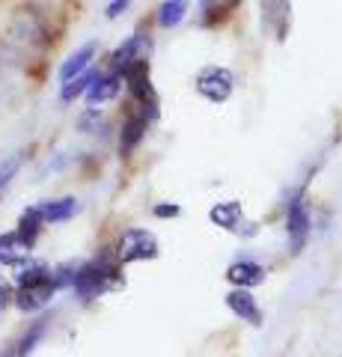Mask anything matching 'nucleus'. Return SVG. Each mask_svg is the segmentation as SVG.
I'll return each instance as SVG.
<instances>
[{
  "instance_id": "1",
  "label": "nucleus",
  "mask_w": 342,
  "mask_h": 357,
  "mask_svg": "<svg viewBox=\"0 0 342 357\" xmlns=\"http://www.w3.org/2000/svg\"><path fill=\"white\" fill-rule=\"evenodd\" d=\"M119 283V268L107 259V256H95V259H90L86 265H81L78 271H75V292H78V298L84 301V304H90V301L102 298L107 289H114Z\"/></svg>"
},
{
  "instance_id": "2",
  "label": "nucleus",
  "mask_w": 342,
  "mask_h": 357,
  "mask_svg": "<svg viewBox=\"0 0 342 357\" xmlns=\"http://www.w3.org/2000/svg\"><path fill=\"white\" fill-rule=\"evenodd\" d=\"M123 81L128 84L131 98L137 102V110L149 114L152 119H158V93H155V84H152V72H149L146 54L125 66V69H123Z\"/></svg>"
},
{
  "instance_id": "3",
  "label": "nucleus",
  "mask_w": 342,
  "mask_h": 357,
  "mask_svg": "<svg viewBox=\"0 0 342 357\" xmlns=\"http://www.w3.org/2000/svg\"><path fill=\"white\" fill-rule=\"evenodd\" d=\"M310 229H313V218H310V203L306 194L297 191L289 206H286V236H289V253L301 256L306 241H310Z\"/></svg>"
},
{
  "instance_id": "4",
  "label": "nucleus",
  "mask_w": 342,
  "mask_h": 357,
  "mask_svg": "<svg viewBox=\"0 0 342 357\" xmlns=\"http://www.w3.org/2000/svg\"><path fill=\"white\" fill-rule=\"evenodd\" d=\"M194 89H196V96L205 98V102L224 105L235 93V75L229 69H224V66H205V69L196 72Z\"/></svg>"
},
{
  "instance_id": "5",
  "label": "nucleus",
  "mask_w": 342,
  "mask_h": 357,
  "mask_svg": "<svg viewBox=\"0 0 342 357\" xmlns=\"http://www.w3.org/2000/svg\"><path fill=\"white\" fill-rule=\"evenodd\" d=\"M158 253H161V244L149 229H125L123 238L116 241V262L119 265L158 259Z\"/></svg>"
},
{
  "instance_id": "6",
  "label": "nucleus",
  "mask_w": 342,
  "mask_h": 357,
  "mask_svg": "<svg viewBox=\"0 0 342 357\" xmlns=\"http://www.w3.org/2000/svg\"><path fill=\"white\" fill-rule=\"evenodd\" d=\"M208 218H212L215 227L226 229V232H235L241 238H250L259 232V223L256 220H247L244 218V206L238 203V199H224V203H215L212 211H208Z\"/></svg>"
},
{
  "instance_id": "7",
  "label": "nucleus",
  "mask_w": 342,
  "mask_h": 357,
  "mask_svg": "<svg viewBox=\"0 0 342 357\" xmlns=\"http://www.w3.org/2000/svg\"><path fill=\"white\" fill-rule=\"evenodd\" d=\"M57 292V286L48 277V280H39V283H30V286H18V295H15V307L21 312H36L48 304Z\"/></svg>"
},
{
  "instance_id": "8",
  "label": "nucleus",
  "mask_w": 342,
  "mask_h": 357,
  "mask_svg": "<svg viewBox=\"0 0 342 357\" xmlns=\"http://www.w3.org/2000/svg\"><path fill=\"white\" fill-rule=\"evenodd\" d=\"M226 307L233 310L241 321H247V325H253V328H259L262 321H265L262 310L256 304V298H253V292H250V289H244V286H235L233 292L226 295Z\"/></svg>"
},
{
  "instance_id": "9",
  "label": "nucleus",
  "mask_w": 342,
  "mask_h": 357,
  "mask_svg": "<svg viewBox=\"0 0 342 357\" xmlns=\"http://www.w3.org/2000/svg\"><path fill=\"white\" fill-rule=\"evenodd\" d=\"M149 122H152V116L143 114V110H134V114L125 119L123 131H119V155H123V158H131V152L140 146V140L146 137Z\"/></svg>"
},
{
  "instance_id": "10",
  "label": "nucleus",
  "mask_w": 342,
  "mask_h": 357,
  "mask_svg": "<svg viewBox=\"0 0 342 357\" xmlns=\"http://www.w3.org/2000/svg\"><path fill=\"white\" fill-rule=\"evenodd\" d=\"M146 48H149V36H146V33H134V36H128L114 54H110V66H114V72L123 75L125 66L134 63L137 57H143Z\"/></svg>"
},
{
  "instance_id": "11",
  "label": "nucleus",
  "mask_w": 342,
  "mask_h": 357,
  "mask_svg": "<svg viewBox=\"0 0 342 357\" xmlns=\"http://www.w3.org/2000/svg\"><path fill=\"white\" fill-rule=\"evenodd\" d=\"M226 280L233 286H244V289H253L265 283V268L253 259H235L233 265L226 268Z\"/></svg>"
},
{
  "instance_id": "12",
  "label": "nucleus",
  "mask_w": 342,
  "mask_h": 357,
  "mask_svg": "<svg viewBox=\"0 0 342 357\" xmlns=\"http://www.w3.org/2000/svg\"><path fill=\"white\" fill-rule=\"evenodd\" d=\"M119 89H123V75L119 72H110V75H98V81L86 89V102H90V107H98L104 102H114V98L119 96Z\"/></svg>"
},
{
  "instance_id": "13",
  "label": "nucleus",
  "mask_w": 342,
  "mask_h": 357,
  "mask_svg": "<svg viewBox=\"0 0 342 357\" xmlns=\"http://www.w3.org/2000/svg\"><path fill=\"white\" fill-rule=\"evenodd\" d=\"M95 51H98V45H95V42H86V45H81V48L75 51V54H69V60L60 66V81L65 84V81H72L75 75H81L84 69H90Z\"/></svg>"
},
{
  "instance_id": "14",
  "label": "nucleus",
  "mask_w": 342,
  "mask_h": 357,
  "mask_svg": "<svg viewBox=\"0 0 342 357\" xmlns=\"http://www.w3.org/2000/svg\"><path fill=\"white\" fill-rule=\"evenodd\" d=\"M241 0H200V24L215 27L224 24V21L235 13V6Z\"/></svg>"
},
{
  "instance_id": "15",
  "label": "nucleus",
  "mask_w": 342,
  "mask_h": 357,
  "mask_svg": "<svg viewBox=\"0 0 342 357\" xmlns=\"http://www.w3.org/2000/svg\"><path fill=\"white\" fill-rule=\"evenodd\" d=\"M75 211H78V199L75 197H63V199H45V203H39V215L45 223H63L75 218Z\"/></svg>"
},
{
  "instance_id": "16",
  "label": "nucleus",
  "mask_w": 342,
  "mask_h": 357,
  "mask_svg": "<svg viewBox=\"0 0 342 357\" xmlns=\"http://www.w3.org/2000/svg\"><path fill=\"white\" fill-rule=\"evenodd\" d=\"M98 75H102V72L93 69V66H90V69H84L81 75H75L72 81H65V84H63L60 98H63V102H75V98H81L86 89H90V86L98 81Z\"/></svg>"
},
{
  "instance_id": "17",
  "label": "nucleus",
  "mask_w": 342,
  "mask_h": 357,
  "mask_svg": "<svg viewBox=\"0 0 342 357\" xmlns=\"http://www.w3.org/2000/svg\"><path fill=\"white\" fill-rule=\"evenodd\" d=\"M27 253H30V244H24V238H21L15 229L6 232V236H0V262L15 265V262L24 259Z\"/></svg>"
},
{
  "instance_id": "18",
  "label": "nucleus",
  "mask_w": 342,
  "mask_h": 357,
  "mask_svg": "<svg viewBox=\"0 0 342 357\" xmlns=\"http://www.w3.org/2000/svg\"><path fill=\"white\" fill-rule=\"evenodd\" d=\"M265 15L274 21L277 39H283L286 30H289V21H292V0H268V3H265Z\"/></svg>"
},
{
  "instance_id": "19",
  "label": "nucleus",
  "mask_w": 342,
  "mask_h": 357,
  "mask_svg": "<svg viewBox=\"0 0 342 357\" xmlns=\"http://www.w3.org/2000/svg\"><path fill=\"white\" fill-rule=\"evenodd\" d=\"M187 15V0H164V3L158 6V27L164 30H173V27H179L182 21Z\"/></svg>"
},
{
  "instance_id": "20",
  "label": "nucleus",
  "mask_w": 342,
  "mask_h": 357,
  "mask_svg": "<svg viewBox=\"0 0 342 357\" xmlns=\"http://www.w3.org/2000/svg\"><path fill=\"white\" fill-rule=\"evenodd\" d=\"M42 215H39V206H33V208H27L24 215H21V220H18V227H15V232L21 238H24V244H36V238H39V232H42Z\"/></svg>"
},
{
  "instance_id": "21",
  "label": "nucleus",
  "mask_w": 342,
  "mask_h": 357,
  "mask_svg": "<svg viewBox=\"0 0 342 357\" xmlns=\"http://www.w3.org/2000/svg\"><path fill=\"white\" fill-rule=\"evenodd\" d=\"M51 277V271H48V265H42V262H33V265H27L24 271H21L18 277H15V283L18 286H30V283H39V280H48Z\"/></svg>"
},
{
  "instance_id": "22",
  "label": "nucleus",
  "mask_w": 342,
  "mask_h": 357,
  "mask_svg": "<svg viewBox=\"0 0 342 357\" xmlns=\"http://www.w3.org/2000/svg\"><path fill=\"white\" fill-rule=\"evenodd\" d=\"M21 155H13V158H6L3 164H0V197H3V191L9 185H13V178L18 176V170H21Z\"/></svg>"
},
{
  "instance_id": "23",
  "label": "nucleus",
  "mask_w": 342,
  "mask_h": 357,
  "mask_svg": "<svg viewBox=\"0 0 342 357\" xmlns=\"http://www.w3.org/2000/svg\"><path fill=\"white\" fill-rule=\"evenodd\" d=\"M45 328H48V321H45V319H42V321H36V325H33V331H27V337L18 342L15 354H27V351H33V349H36V342L42 340V333H45Z\"/></svg>"
},
{
  "instance_id": "24",
  "label": "nucleus",
  "mask_w": 342,
  "mask_h": 357,
  "mask_svg": "<svg viewBox=\"0 0 342 357\" xmlns=\"http://www.w3.org/2000/svg\"><path fill=\"white\" fill-rule=\"evenodd\" d=\"M102 114H98V110L95 107H90V110H86V114H81V119H78V128L84 131V134H95V128L98 126H102Z\"/></svg>"
},
{
  "instance_id": "25",
  "label": "nucleus",
  "mask_w": 342,
  "mask_h": 357,
  "mask_svg": "<svg viewBox=\"0 0 342 357\" xmlns=\"http://www.w3.org/2000/svg\"><path fill=\"white\" fill-rule=\"evenodd\" d=\"M152 215L161 218V220H173V218L182 215V208L176 203H155V206H152Z\"/></svg>"
},
{
  "instance_id": "26",
  "label": "nucleus",
  "mask_w": 342,
  "mask_h": 357,
  "mask_svg": "<svg viewBox=\"0 0 342 357\" xmlns=\"http://www.w3.org/2000/svg\"><path fill=\"white\" fill-rule=\"evenodd\" d=\"M128 6H131V0H110V3H107V9H104V15H107L110 21H114V18H119V15H123Z\"/></svg>"
},
{
  "instance_id": "27",
  "label": "nucleus",
  "mask_w": 342,
  "mask_h": 357,
  "mask_svg": "<svg viewBox=\"0 0 342 357\" xmlns=\"http://www.w3.org/2000/svg\"><path fill=\"white\" fill-rule=\"evenodd\" d=\"M6 304H9V292L0 286V310H6Z\"/></svg>"
}]
</instances>
